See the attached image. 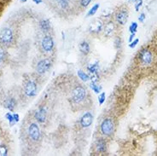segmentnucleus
Here are the masks:
<instances>
[{
    "instance_id": "obj_1",
    "label": "nucleus",
    "mask_w": 157,
    "mask_h": 156,
    "mask_svg": "<svg viewBox=\"0 0 157 156\" xmlns=\"http://www.w3.org/2000/svg\"><path fill=\"white\" fill-rule=\"evenodd\" d=\"M15 39L14 32L9 27L2 28L0 31V44L2 46H10Z\"/></svg>"
},
{
    "instance_id": "obj_2",
    "label": "nucleus",
    "mask_w": 157,
    "mask_h": 156,
    "mask_svg": "<svg viewBox=\"0 0 157 156\" xmlns=\"http://www.w3.org/2000/svg\"><path fill=\"white\" fill-rule=\"evenodd\" d=\"M129 16V11L128 8L126 6H121L114 12V20L119 25H125L127 22Z\"/></svg>"
},
{
    "instance_id": "obj_3",
    "label": "nucleus",
    "mask_w": 157,
    "mask_h": 156,
    "mask_svg": "<svg viewBox=\"0 0 157 156\" xmlns=\"http://www.w3.org/2000/svg\"><path fill=\"white\" fill-rule=\"evenodd\" d=\"M137 58L143 66H149L154 61L153 54L148 49H143L141 51H139Z\"/></svg>"
},
{
    "instance_id": "obj_4",
    "label": "nucleus",
    "mask_w": 157,
    "mask_h": 156,
    "mask_svg": "<svg viewBox=\"0 0 157 156\" xmlns=\"http://www.w3.org/2000/svg\"><path fill=\"white\" fill-rule=\"evenodd\" d=\"M38 92V85L33 78L28 79L24 85V93L28 97H33Z\"/></svg>"
},
{
    "instance_id": "obj_5",
    "label": "nucleus",
    "mask_w": 157,
    "mask_h": 156,
    "mask_svg": "<svg viewBox=\"0 0 157 156\" xmlns=\"http://www.w3.org/2000/svg\"><path fill=\"white\" fill-rule=\"evenodd\" d=\"M86 97V90L83 86H76L72 91V99L75 103L82 102Z\"/></svg>"
},
{
    "instance_id": "obj_6",
    "label": "nucleus",
    "mask_w": 157,
    "mask_h": 156,
    "mask_svg": "<svg viewBox=\"0 0 157 156\" xmlns=\"http://www.w3.org/2000/svg\"><path fill=\"white\" fill-rule=\"evenodd\" d=\"M100 130L104 136L106 137L111 136L114 131V123L113 120L110 118H107L105 120H103L100 126Z\"/></svg>"
},
{
    "instance_id": "obj_7",
    "label": "nucleus",
    "mask_w": 157,
    "mask_h": 156,
    "mask_svg": "<svg viewBox=\"0 0 157 156\" xmlns=\"http://www.w3.org/2000/svg\"><path fill=\"white\" fill-rule=\"evenodd\" d=\"M54 39L50 35H44L43 37V39L41 40V43H40V47H41V50L44 53H50L51 51H53L54 49Z\"/></svg>"
},
{
    "instance_id": "obj_8",
    "label": "nucleus",
    "mask_w": 157,
    "mask_h": 156,
    "mask_svg": "<svg viewBox=\"0 0 157 156\" xmlns=\"http://www.w3.org/2000/svg\"><path fill=\"white\" fill-rule=\"evenodd\" d=\"M52 66V61L51 58H44L39 60L36 65V72L39 74H43L46 73Z\"/></svg>"
},
{
    "instance_id": "obj_9",
    "label": "nucleus",
    "mask_w": 157,
    "mask_h": 156,
    "mask_svg": "<svg viewBox=\"0 0 157 156\" xmlns=\"http://www.w3.org/2000/svg\"><path fill=\"white\" fill-rule=\"evenodd\" d=\"M28 135L32 141L38 142L40 139V130L39 125L35 123H32L28 127Z\"/></svg>"
},
{
    "instance_id": "obj_10",
    "label": "nucleus",
    "mask_w": 157,
    "mask_h": 156,
    "mask_svg": "<svg viewBox=\"0 0 157 156\" xmlns=\"http://www.w3.org/2000/svg\"><path fill=\"white\" fill-rule=\"evenodd\" d=\"M102 29H103V24H102V21L99 19H96L90 22L88 31L92 34H98L102 31Z\"/></svg>"
},
{
    "instance_id": "obj_11",
    "label": "nucleus",
    "mask_w": 157,
    "mask_h": 156,
    "mask_svg": "<svg viewBox=\"0 0 157 156\" xmlns=\"http://www.w3.org/2000/svg\"><path fill=\"white\" fill-rule=\"evenodd\" d=\"M93 122V115L92 113L90 112H87V113H84L83 116L80 118V120H79V124L82 126L83 128H88L89 126L91 125Z\"/></svg>"
},
{
    "instance_id": "obj_12",
    "label": "nucleus",
    "mask_w": 157,
    "mask_h": 156,
    "mask_svg": "<svg viewBox=\"0 0 157 156\" xmlns=\"http://www.w3.org/2000/svg\"><path fill=\"white\" fill-rule=\"evenodd\" d=\"M34 118L35 120L39 123L43 124L46 120L47 118V111L44 108V107H40L39 109L36 111L35 114H34Z\"/></svg>"
},
{
    "instance_id": "obj_13",
    "label": "nucleus",
    "mask_w": 157,
    "mask_h": 156,
    "mask_svg": "<svg viewBox=\"0 0 157 156\" xmlns=\"http://www.w3.org/2000/svg\"><path fill=\"white\" fill-rule=\"evenodd\" d=\"M115 31V23L113 21H108L103 27V33L107 37H110Z\"/></svg>"
},
{
    "instance_id": "obj_14",
    "label": "nucleus",
    "mask_w": 157,
    "mask_h": 156,
    "mask_svg": "<svg viewBox=\"0 0 157 156\" xmlns=\"http://www.w3.org/2000/svg\"><path fill=\"white\" fill-rule=\"evenodd\" d=\"M56 4L57 5L60 10H62L63 11L68 10L71 6L70 0H55Z\"/></svg>"
},
{
    "instance_id": "obj_15",
    "label": "nucleus",
    "mask_w": 157,
    "mask_h": 156,
    "mask_svg": "<svg viewBox=\"0 0 157 156\" xmlns=\"http://www.w3.org/2000/svg\"><path fill=\"white\" fill-rule=\"evenodd\" d=\"M39 28L40 30L44 32H48L51 31V22L50 21L47 19H42L39 23Z\"/></svg>"
},
{
    "instance_id": "obj_16",
    "label": "nucleus",
    "mask_w": 157,
    "mask_h": 156,
    "mask_svg": "<svg viewBox=\"0 0 157 156\" xmlns=\"http://www.w3.org/2000/svg\"><path fill=\"white\" fill-rule=\"evenodd\" d=\"M4 106L7 109L13 111L16 107V101L14 98H8L4 101Z\"/></svg>"
},
{
    "instance_id": "obj_17",
    "label": "nucleus",
    "mask_w": 157,
    "mask_h": 156,
    "mask_svg": "<svg viewBox=\"0 0 157 156\" xmlns=\"http://www.w3.org/2000/svg\"><path fill=\"white\" fill-rule=\"evenodd\" d=\"M96 149L98 153H104L107 149L106 142L103 139H99L96 143Z\"/></svg>"
},
{
    "instance_id": "obj_18",
    "label": "nucleus",
    "mask_w": 157,
    "mask_h": 156,
    "mask_svg": "<svg viewBox=\"0 0 157 156\" xmlns=\"http://www.w3.org/2000/svg\"><path fill=\"white\" fill-rule=\"evenodd\" d=\"M79 51L80 52L84 54V55H88L90 53V44L86 41H83L81 43L79 44Z\"/></svg>"
},
{
    "instance_id": "obj_19",
    "label": "nucleus",
    "mask_w": 157,
    "mask_h": 156,
    "mask_svg": "<svg viewBox=\"0 0 157 156\" xmlns=\"http://www.w3.org/2000/svg\"><path fill=\"white\" fill-rule=\"evenodd\" d=\"M6 58H7L6 52L4 51V49L3 48V46H0V69L3 67V66H4Z\"/></svg>"
},
{
    "instance_id": "obj_20",
    "label": "nucleus",
    "mask_w": 157,
    "mask_h": 156,
    "mask_svg": "<svg viewBox=\"0 0 157 156\" xmlns=\"http://www.w3.org/2000/svg\"><path fill=\"white\" fill-rule=\"evenodd\" d=\"M100 8V4H94L91 8L90 9V10H88V13H87L86 17H90V16H93L98 12V10Z\"/></svg>"
},
{
    "instance_id": "obj_21",
    "label": "nucleus",
    "mask_w": 157,
    "mask_h": 156,
    "mask_svg": "<svg viewBox=\"0 0 157 156\" xmlns=\"http://www.w3.org/2000/svg\"><path fill=\"white\" fill-rule=\"evenodd\" d=\"M78 78H80L82 81H84V82H86V81H88V80L90 79V76H89V74H86V73H85V72L82 70L78 71Z\"/></svg>"
},
{
    "instance_id": "obj_22",
    "label": "nucleus",
    "mask_w": 157,
    "mask_h": 156,
    "mask_svg": "<svg viewBox=\"0 0 157 156\" xmlns=\"http://www.w3.org/2000/svg\"><path fill=\"white\" fill-rule=\"evenodd\" d=\"M87 69L89 71V74H97L99 69V65H98V63L90 64V66L87 67Z\"/></svg>"
},
{
    "instance_id": "obj_23",
    "label": "nucleus",
    "mask_w": 157,
    "mask_h": 156,
    "mask_svg": "<svg viewBox=\"0 0 157 156\" xmlns=\"http://www.w3.org/2000/svg\"><path fill=\"white\" fill-rule=\"evenodd\" d=\"M90 88L92 89V90L94 91L95 93H97V94L99 93V92L101 91V90H102V87H101V86L96 85V83H93V82H91V84H90Z\"/></svg>"
},
{
    "instance_id": "obj_24",
    "label": "nucleus",
    "mask_w": 157,
    "mask_h": 156,
    "mask_svg": "<svg viewBox=\"0 0 157 156\" xmlns=\"http://www.w3.org/2000/svg\"><path fill=\"white\" fill-rule=\"evenodd\" d=\"M8 154V148L5 145H0V156H6Z\"/></svg>"
},
{
    "instance_id": "obj_25",
    "label": "nucleus",
    "mask_w": 157,
    "mask_h": 156,
    "mask_svg": "<svg viewBox=\"0 0 157 156\" xmlns=\"http://www.w3.org/2000/svg\"><path fill=\"white\" fill-rule=\"evenodd\" d=\"M137 22H132V24L130 25L129 31L131 33H136L137 30Z\"/></svg>"
},
{
    "instance_id": "obj_26",
    "label": "nucleus",
    "mask_w": 157,
    "mask_h": 156,
    "mask_svg": "<svg viewBox=\"0 0 157 156\" xmlns=\"http://www.w3.org/2000/svg\"><path fill=\"white\" fill-rule=\"evenodd\" d=\"M92 0H79V5L82 8H86L89 6V4L91 3Z\"/></svg>"
},
{
    "instance_id": "obj_27",
    "label": "nucleus",
    "mask_w": 157,
    "mask_h": 156,
    "mask_svg": "<svg viewBox=\"0 0 157 156\" xmlns=\"http://www.w3.org/2000/svg\"><path fill=\"white\" fill-rule=\"evenodd\" d=\"M6 118H7V120L10 122V125H14V123H16V121H15V119H14V115L11 114L10 113H8L6 114Z\"/></svg>"
},
{
    "instance_id": "obj_28",
    "label": "nucleus",
    "mask_w": 157,
    "mask_h": 156,
    "mask_svg": "<svg viewBox=\"0 0 157 156\" xmlns=\"http://www.w3.org/2000/svg\"><path fill=\"white\" fill-rule=\"evenodd\" d=\"M105 99H106V94H105V92H102V93L98 96V101H99V104L102 105V103L104 102V101H105Z\"/></svg>"
},
{
    "instance_id": "obj_29",
    "label": "nucleus",
    "mask_w": 157,
    "mask_h": 156,
    "mask_svg": "<svg viewBox=\"0 0 157 156\" xmlns=\"http://www.w3.org/2000/svg\"><path fill=\"white\" fill-rule=\"evenodd\" d=\"M121 44H122L121 39V38H119V37H117L116 39H114V47H115L116 49H120V48L121 47Z\"/></svg>"
},
{
    "instance_id": "obj_30",
    "label": "nucleus",
    "mask_w": 157,
    "mask_h": 156,
    "mask_svg": "<svg viewBox=\"0 0 157 156\" xmlns=\"http://www.w3.org/2000/svg\"><path fill=\"white\" fill-rule=\"evenodd\" d=\"M142 5H143V0H137V2L135 3V10H136V11L139 10V9L141 8Z\"/></svg>"
},
{
    "instance_id": "obj_31",
    "label": "nucleus",
    "mask_w": 157,
    "mask_h": 156,
    "mask_svg": "<svg viewBox=\"0 0 157 156\" xmlns=\"http://www.w3.org/2000/svg\"><path fill=\"white\" fill-rule=\"evenodd\" d=\"M138 42H139V39H134V40H132V42L130 43L129 47H130V48H132V49H134L135 47L137 46V44H138Z\"/></svg>"
},
{
    "instance_id": "obj_32",
    "label": "nucleus",
    "mask_w": 157,
    "mask_h": 156,
    "mask_svg": "<svg viewBox=\"0 0 157 156\" xmlns=\"http://www.w3.org/2000/svg\"><path fill=\"white\" fill-rule=\"evenodd\" d=\"M145 14H144V13H141L140 16H138V21H139L140 22H144V21H145Z\"/></svg>"
},
{
    "instance_id": "obj_33",
    "label": "nucleus",
    "mask_w": 157,
    "mask_h": 156,
    "mask_svg": "<svg viewBox=\"0 0 157 156\" xmlns=\"http://www.w3.org/2000/svg\"><path fill=\"white\" fill-rule=\"evenodd\" d=\"M13 115H14L15 121H16V122H18V121H19V115H18L17 113H15V114H13Z\"/></svg>"
},
{
    "instance_id": "obj_34",
    "label": "nucleus",
    "mask_w": 157,
    "mask_h": 156,
    "mask_svg": "<svg viewBox=\"0 0 157 156\" xmlns=\"http://www.w3.org/2000/svg\"><path fill=\"white\" fill-rule=\"evenodd\" d=\"M134 37H135V33H131V35H130V38H129V42L131 43L132 40H133Z\"/></svg>"
},
{
    "instance_id": "obj_35",
    "label": "nucleus",
    "mask_w": 157,
    "mask_h": 156,
    "mask_svg": "<svg viewBox=\"0 0 157 156\" xmlns=\"http://www.w3.org/2000/svg\"><path fill=\"white\" fill-rule=\"evenodd\" d=\"M33 2H34L35 4H41V3L43 2V0H33Z\"/></svg>"
},
{
    "instance_id": "obj_36",
    "label": "nucleus",
    "mask_w": 157,
    "mask_h": 156,
    "mask_svg": "<svg viewBox=\"0 0 157 156\" xmlns=\"http://www.w3.org/2000/svg\"><path fill=\"white\" fill-rule=\"evenodd\" d=\"M137 1V0H128V2H129V3H134V4H135Z\"/></svg>"
},
{
    "instance_id": "obj_37",
    "label": "nucleus",
    "mask_w": 157,
    "mask_h": 156,
    "mask_svg": "<svg viewBox=\"0 0 157 156\" xmlns=\"http://www.w3.org/2000/svg\"><path fill=\"white\" fill-rule=\"evenodd\" d=\"M20 2H21V3H25V2H27V0H19Z\"/></svg>"
}]
</instances>
